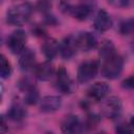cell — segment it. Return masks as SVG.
<instances>
[{
  "label": "cell",
  "instance_id": "6da1fadb",
  "mask_svg": "<svg viewBox=\"0 0 134 134\" xmlns=\"http://www.w3.org/2000/svg\"><path fill=\"white\" fill-rule=\"evenodd\" d=\"M32 12V7L29 3L24 2L12 6L6 12V21L14 26H21L28 21Z\"/></svg>",
  "mask_w": 134,
  "mask_h": 134
},
{
  "label": "cell",
  "instance_id": "7a4b0ae2",
  "mask_svg": "<svg viewBox=\"0 0 134 134\" xmlns=\"http://www.w3.org/2000/svg\"><path fill=\"white\" fill-rule=\"evenodd\" d=\"M93 7H94V4L88 0L77 3L75 5L67 3V2H62V9L70 14L73 18L81 20V21L86 20L91 15V13L93 12Z\"/></svg>",
  "mask_w": 134,
  "mask_h": 134
},
{
  "label": "cell",
  "instance_id": "3957f363",
  "mask_svg": "<svg viewBox=\"0 0 134 134\" xmlns=\"http://www.w3.org/2000/svg\"><path fill=\"white\" fill-rule=\"evenodd\" d=\"M122 68H124V60L117 53L103 61L102 71L104 76L109 80L117 79L120 75Z\"/></svg>",
  "mask_w": 134,
  "mask_h": 134
},
{
  "label": "cell",
  "instance_id": "277c9868",
  "mask_svg": "<svg viewBox=\"0 0 134 134\" xmlns=\"http://www.w3.org/2000/svg\"><path fill=\"white\" fill-rule=\"evenodd\" d=\"M98 71V64L94 61H86L82 63L77 69L76 80L80 84H86L93 80Z\"/></svg>",
  "mask_w": 134,
  "mask_h": 134
},
{
  "label": "cell",
  "instance_id": "5b68a950",
  "mask_svg": "<svg viewBox=\"0 0 134 134\" xmlns=\"http://www.w3.org/2000/svg\"><path fill=\"white\" fill-rule=\"evenodd\" d=\"M102 113L108 118H116L122 110L121 100L117 96H109L102 104Z\"/></svg>",
  "mask_w": 134,
  "mask_h": 134
},
{
  "label": "cell",
  "instance_id": "8992f818",
  "mask_svg": "<svg viewBox=\"0 0 134 134\" xmlns=\"http://www.w3.org/2000/svg\"><path fill=\"white\" fill-rule=\"evenodd\" d=\"M26 34L22 29H17L13 31L7 38V47L12 53H21L25 48Z\"/></svg>",
  "mask_w": 134,
  "mask_h": 134
},
{
  "label": "cell",
  "instance_id": "52a82bcc",
  "mask_svg": "<svg viewBox=\"0 0 134 134\" xmlns=\"http://www.w3.org/2000/svg\"><path fill=\"white\" fill-rule=\"evenodd\" d=\"M55 85H57V89L59 91H61L62 93H64V94H70L74 90L73 81L69 76L66 69L63 68V67H60L57 70Z\"/></svg>",
  "mask_w": 134,
  "mask_h": 134
},
{
  "label": "cell",
  "instance_id": "ba28073f",
  "mask_svg": "<svg viewBox=\"0 0 134 134\" xmlns=\"http://www.w3.org/2000/svg\"><path fill=\"white\" fill-rule=\"evenodd\" d=\"M74 37H75V43H76L77 49L82 51H90L94 49L97 45L96 37L89 31H82L75 35Z\"/></svg>",
  "mask_w": 134,
  "mask_h": 134
},
{
  "label": "cell",
  "instance_id": "9c48e42d",
  "mask_svg": "<svg viewBox=\"0 0 134 134\" xmlns=\"http://www.w3.org/2000/svg\"><path fill=\"white\" fill-rule=\"evenodd\" d=\"M76 50H77V46H76V43H75V37L72 36V35L66 37L60 43L59 53L65 60H69L70 58H72L75 54Z\"/></svg>",
  "mask_w": 134,
  "mask_h": 134
},
{
  "label": "cell",
  "instance_id": "30bf717a",
  "mask_svg": "<svg viewBox=\"0 0 134 134\" xmlns=\"http://www.w3.org/2000/svg\"><path fill=\"white\" fill-rule=\"evenodd\" d=\"M113 21L105 9H99L94 18V28L99 32H105L112 27Z\"/></svg>",
  "mask_w": 134,
  "mask_h": 134
},
{
  "label": "cell",
  "instance_id": "8fae6325",
  "mask_svg": "<svg viewBox=\"0 0 134 134\" xmlns=\"http://www.w3.org/2000/svg\"><path fill=\"white\" fill-rule=\"evenodd\" d=\"M62 106V98L57 95H47L40 100V110L44 113H51Z\"/></svg>",
  "mask_w": 134,
  "mask_h": 134
},
{
  "label": "cell",
  "instance_id": "7c38bea8",
  "mask_svg": "<svg viewBox=\"0 0 134 134\" xmlns=\"http://www.w3.org/2000/svg\"><path fill=\"white\" fill-rule=\"evenodd\" d=\"M61 128H62V131L64 133H69V134L79 133V132H82L84 130L83 125L81 124L79 117L75 115L66 116L64 118V120L62 121Z\"/></svg>",
  "mask_w": 134,
  "mask_h": 134
},
{
  "label": "cell",
  "instance_id": "4fadbf2b",
  "mask_svg": "<svg viewBox=\"0 0 134 134\" xmlns=\"http://www.w3.org/2000/svg\"><path fill=\"white\" fill-rule=\"evenodd\" d=\"M110 87L105 82H96L88 89V96L93 100H102L109 92Z\"/></svg>",
  "mask_w": 134,
  "mask_h": 134
},
{
  "label": "cell",
  "instance_id": "5bb4252c",
  "mask_svg": "<svg viewBox=\"0 0 134 134\" xmlns=\"http://www.w3.org/2000/svg\"><path fill=\"white\" fill-rule=\"evenodd\" d=\"M36 54L30 49H24L19 58V67L23 71H29L36 67Z\"/></svg>",
  "mask_w": 134,
  "mask_h": 134
},
{
  "label": "cell",
  "instance_id": "9a60e30c",
  "mask_svg": "<svg viewBox=\"0 0 134 134\" xmlns=\"http://www.w3.org/2000/svg\"><path fill=\"white\" fill-rule=\"evenodd\" d=\"M34 70H35L36 77L40 81H48L54 74V68H53L52 64L48 61L37 65Z\"/></svg>",
  "mask_w": 134,
  "mask_h": 134
},
{
  "label": "cell",
  "instance_id": "2e32d148",
  "mask_svg": "<svg viewBox=\"0 0 134 134\" xmlns=\"http://www.w3.org/2000/svg\"><path fill=\"white\" fill-rule=\"evenodd\" d=\"M26 116V109L25 107L19 103V102H14L7 112V117L14 121H20L24 119Z\"/></svg>",
  "mask_w": 134,
  "mask_h": 134
},
{
  "label": "cell",
  "instance_id": "e0dca14e",
  "mask_svg": "<svg viewBox=\"0 0 134 134\" xmlns=\"http://www.w3.org/2000/svg\"><path fill=\"white\" fill-rule=\"evenodd\" d=\"M42 51L46 59L51 60L53 59L60 50V43H58L54 39H48L42 44Z\"/></svg>",
  "mask_w": 134,
  "mask_h": 134
},
{
  "label": "cell",
  "instance_id": "ac0fdd59",
  "mask_svg": "<svg viewBox=\"0 0 134 134\" xmlns=\"http://www.w3.org/2000/svg\"><path fill=\"white\" fill-rule=\"evenodd\" d=\"M117 53L114 44L111 41H104L100 45L99 48V58L104 61L110 57H112L113 54Z\"/></svg>",
  "mask_w": 134,
  "mask_h": 134
},
{
  "label": "cell",
  "instance_id": "d6986e66",
  "mask_svg": "<svg viewBox=\"0 0 134 134\" xmlns=\"http://www.w3.org/2000/svg\"><path fill=\"white\" fill-rule=\"evenodd\" d=\"M12 72H13V68H12L10 63L3 54H1L0 55V75H1V77L7 79L10 76Z\"/></svg>",
  "mask_w": 134,
  "mask_h": 134
},
{
  "label": "cell",
  "instance_id": "ffe728a7",
  "mask_svg": "<svg viewBox=\"0 0 134 134\" xmlns=\"http://www.w3.org/2000/svg\"><path fill=\"white\" fill-rule=\"evenodd\" d=\"M39 100V92L36 89V87H32L25 91V96H24V102L27 105H35Z\"/></svg>",
  "mask_w": 134,
  "mask_h": 134
},
{
  "label": "cell",
  "instance_id": "44dd1931",
  "mask_svg": "<svg viewBox=\"0 0 134 134\" xmlns=\"http://www.w3.org/2000/svg\"><path fill=\"white\" fill-rule=\"evenodd\" d=\"M119 31L125 36L134 34V19H128L121 22L119 26Z\"/></svg>",
  "mask_w": 134,
  "mask_h": 134
},
{
  "label": "cell",
  "instance_id": "7402d4cb",
  "mask_svg": "<svg viewBox=\"0 0 134 134\" xmlns=\"http://www.w3.org/2000/svg\"><path fill=\"white\" fill-rule=\"evenodd\" d=\"M116 132H118V133H131V132H133V130L129 124H120L116 127Z\"/></svg>",
  "mask_w": 134,
  "mask_h": 134
},
{
  "label": "cell",
  "instance_id": "603a6c76",
  "mask_svg": "<svg viewBox=\"0 0 134 134\" xmlns=\"http://www.w3.org/2000/svg\"><path fill=\"white\" fill-rule=\"evenodd\" d=\"M122 85L124 87L126 88H130V89H134V75L126 79L124 82H122Z\"/></svg>",
  "mask_w": 134,
  "mask_h": 134
},
{
  "label": "cell",
  "instance_id": "cb8c5ba5",
  "mask_svg": "<svg viewBox=\"0 0 134 134\" xmlns=\"http://www.w3.org/2000/svg\"><path fill=\"white\" fill-rule=\"evenodd\" d=\"M1 132L2 133H5L6 132V130H7V127H6V121H5V118H4V116H2L1 117Z\"/></svg>",
  "mask_w": 134,
  "mask_h": 134
},
{
  "label": "cell",
  "instance_id": "d4e9b609",
  "mask_svg": "<svg viewBox=\"0 0 134 134\" xmlns=\"http://www.w3.org/2000/svg\"><path fill=\"white\" fill-rule=\"evenodd\" d=\"M129 125H130V127L132 128V130L134 131V116L131 117V119H130V121H129Z\"/></svg>",
  "mask_w": 134,
  "mask_h": 134
}]
</instances>
